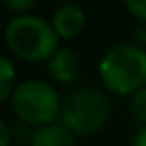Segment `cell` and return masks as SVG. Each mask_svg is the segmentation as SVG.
Masks as SVG:
<instances>
[{"mask_svg": "<svg viewBox=\"0 0 146 146\" xmlns=\"http://www.w3.org/2000/svg\"><path fill=\"white\" fill-rule=\"evenodd\" d=\"M8 106L16 122H22L36 130L40 126L58 122L62 110V96L54 82L42 78H28L18 82L16 90L8 100Z\"/></svg>", "mask_w": 146, "mask_h": 146, "instance_id": "3957f363", "label": "cell"}, {"mask_svg": "<svg viewBox=\"0 0 146 146\" xmlns=\"http://www.w3.org/2000/svg\"><path fill=\"white\" fill-rule=\"evenodd\" d=\"M50 22L62 42H72L86 28V12L76 2H64L54 8Z\"/></svg>", "mask_w": 146, "mask_h": 146, "instance_id": "8992f818", "label": "cell"}, {"mask_svg": "<svg viewBox=\"0 0 146 146\" xmlns=\"http://www.w3.org/2000/svg\"><path fill=\"white\" fill-rule=\"evenodd\" d=\"M16 86H18V74H16L14 62L10 56H4L0 60V102L8 104Z\"/></svg>", "mask_w": 146, "mask_h": 146, "instance_id": "ba28073f", "label": "cell"}, {"mask_svg": "<svg viewBox=\"0 0 146 146\" xmlns=\"http://www.w3.org/2000/svg\"><path fill=\"white\" fill-rule=\"evenodd\" d=\"M76 2H88V0H76Z\"/></svg>", "mask_w": 146, "mask_h": 146, "instance_id": "9a60e30c", "label": "cell"}, {"mask_svg": "<svg viewBox=\"0 0 146 146\" xmlns=\"http://www.w3.org/2000/svg\"><path fill=\"white\" fill-rule=\"evenodd\" d=\"M28 146H78V136L58 120L36 128Z\"/></svg>", "mask_w": 146, "mask_h": 146, "instance_id": "52a82bcc", "label": "cell"}, {"mask_svg": "<svg viewBox=\"0 0 146 146\" xmlns=\"http://www.w3.org/2000/svg\"><path fill=\"white\" fill-rule=\"evenodd\" d=\"M130 114L140 126H146V86L130 96Z\"/></svg>", "mask_w": 146, "mask_h": 146, "instance_id": "9c48e42d", "label": "cell"}, {"mask_svg": "<svg viewBox=\"0 0 146 146\" xmlns=\"http://www.w3.org/2000/svg\"><path fill=\"white\" fill-rule=\"evenodd\" d=\"M134 42L146 50V22H138V26L134 30Z\"/></svg>", "mask_w": 146, "mask_h": 146, "instance_id": "4fadbf2b", "label": "cell"}, {"mask_svg": "<svg viewBox=\"0 0 146 146\" xmlns=\"http://www.w3.org/2000/svg\"><path fill=\"white\" fill-rule=\"evenodd\" d=\"M132 146H146V126H140V130L134 134Z\"/></svg>", "mask_w": 146, "mask_h": 146, "instance_id": "5bb4252c", "label": "cell"}, {"mask_svg": "<svg viewBox=\"0 0 146 146\" xmlns=\"http://www.w3.org/2000/svg\"><path fill=\"white\" fill-rule=\"evenodd\" d=\"M102 86L116 96H132L146 86V50L136 42L110 46L98 62Z\"/></svg>", "mask_w": 146, "mask_h": 146, "instance_id": "7a4b0ae2", "label": "cell"}, {"mask_svg": "<svg viewBox=\"0 0 146 146\" xmlns=\"http://www.w3.org/2000/svg\"><path fill=\"white\" fill-rule=\"evenodd\" d=\"M112 116V104L108 96L90 86L72 88L62 96L60 122L72 130L78 138H90L104 130Z\"/></svg>", "mask_w": 146, "mask_h": 146, "instance_id": "277c9868", "label": "cell"}, {"mask_svg": "<svg viewBox=\"0 0 146 146\" xmlns=\"http://www.w3.org/2000/svg\"><path fill=\"white\" fill-rule=\"evenodd\" d=\"M50 20L38 14H14L4 28L6 50L22 62H46L62 44Z\"/></svg>", "mask_w": 146, "mask_h": 146, "instance_id": "6da1fadb", "label": "cell"}, {"mask_svg": "<svg viewBox=\"0 0 146 146\" xmlns=\"http://www.w3.org/2000/svg\"><path fill=\"white\" fill-rule=\"evenodd\" d=\"M2 2L14 14H28L36 6V0H2Z\"/></svg>", "mask_w": 146, "mask_h": 146, "instance_id": "8fae6325", "label": "cell"}, {"mask_svg": "<svg viewBox=\"0 0 146 146\" xmlns=\"http://www.w3.org/2000/svg\"><path fill=\"white\" fill-rule=\"evenodd\" d=\"M46 70H48L50 80L56 86L70 88L78 82L82 74V62H80V56L70 46H60L46 60Z\"/></svg>", "mask_w": 146, "mask_h": 146, "instance_id": "5b68a950", "label": "cell"}, {"mask_svg": "<svg viewBox=\"0 0 146 146\" xmlns=\"http://www.w3.org/2000/svg\"><path fill=\"white\" fill-rule=\"evenodd\" d=\"M12 136L14 128L6 120H0V146H12Z\"/></svg>", "mask_w": 146, "mask_h": 146, "instance_id": "7c38bea8", "label": "cell"}, {"mask_svg": "<svg viewBox=\"0 0 146 146\" xmlns=\"http://www.w3.org/2000/svg\"><path fill=\"white\" fill-rule=\"evenodd\" d=\"M124 8L138 22H146V0H122Z\"/></svg>", "mask_w": 146, "mask_h": 146, "instance_id": "30bf717a", "label": "cell"}]
</instances>
